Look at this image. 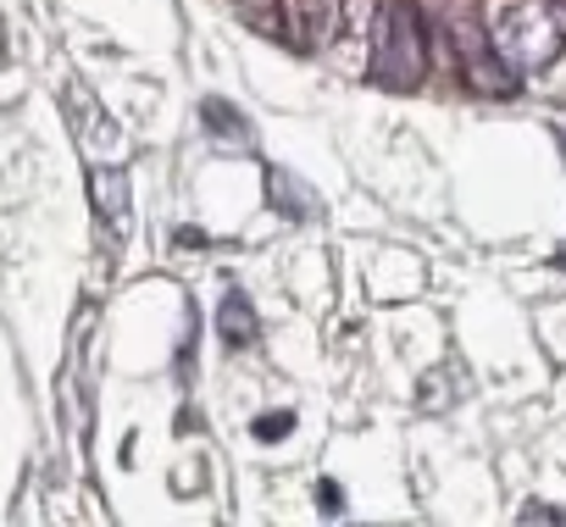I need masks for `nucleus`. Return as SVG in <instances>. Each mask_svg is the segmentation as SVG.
I'll return each mask as SVG.
<instances>
[{
	"instance_id": "obj_6",
	"label": "nucleus",
	"mask_w": 566,
	"mask_h": 527,
	"mask_svg": "<svg viewBox=\"0 0 566 527\" xmlns=\"http://www.w3.org/2000/svg\"><path fill=\"white\" fill-rule=\"evenodd\" d=\"M250 433H255L261 444H283V439L295 433V411H266V417L250 422Z\"/></svg>"
},
{
	"instance_id": "obj_8",
	"label": "nucleus",
	"mask_w": 566,
	"mask_h": 527,
	"mask_svg": "<svg viewBox=\"0 0 566 527\" xmlns=\"http://www.w3.org/2000/svg\"><path fill=\"white\" fill-rule=\"evenodd\" d=\"M522 521H566V510H555V505L533 499V505H522Z\"/></svg>"
},
{
	"instance_id": "obj_2",
	"label": "nucleus",
	"mask_w": 566,
	"mask_h": 527,
	"mask_svg": "<svg viewBox=\"0 0 566 527\" xmlns=\"http://www.w3.org/2000/svg\"><path fill=\"white\" fill-rule=\"evenodd\" d=\"M455 51H461V67H467V78H472V89H478V95L505 101V95H516V89H522L516 67H505V56L494 51V40H489L472 18H455Z\"/></svg>"
},
{
	"instance_id": "obj_3",
	"label": "nucleus",
	"mask_w": 566,
	"mask_h": 527,
	"mask_svg": "<svg viewBox=\"0 0 566 527\" xmlns=\"http://www.w3.org/2000/svg\"><path fill=\"white\" fill-rule=\"evenodd\" d=\"M255 334H261L255 306L244 301V289H228L222 306H217V339H222L228 350H244V345H255Z\"/></svg>"
},
{
	"instance_id": "obj_4",
	"label": "nucleus",
	"mask_w": 566,
	"mask_h": 527,
	"mask_svg": "<svg viewBox=\"0 0 566 527\" xmlns=\"http://www.w3.org/2000/svg\"><path fill=\"white\" fill-rule=\"evenodd\" d=\"M200 123H206V134H217V139H228V145H239V150L255 139L250 117H244L233 101H222V95H206V101H200Z\"/></svg>"
},
{
	"instance_id": "obj_10",
	"label": "nucleus",
	"mask_w": 566,
	"mask_h": 527,
	"mask_svg": "<svg viewBox=\"0 0 566 527\" xmlns=\"http://www.w3.org/2000/svg\"><path fill=\"white\" fill-rule=\"evenodd\" d=\"M178 244H184V250H200L206 233H200V228H178Z\"/></svg>"
},
{
	"instance_id": "obj_7",
	"label": "nucleus",
	"mask_w": 566,
	"mask_h": 527,
	"mask_svg": "<svg viewBox=\"0 0 566 527\" xmlns=\"http://www.w3.org/2000/svg\"><path fill=\"white\" fill-rule=\"evenodd\" d=\"M95 189H101V211L123 222V189H128V178L123 172H95Z\"/></svg>"
},
{
	"instance_id": "obj_5",
	"label": "nucleus",
	"mask_w": 566,
	"mask_h": 527,
	"mask_svg": "<svg viewBox=\"0 0 566 527\" xmlns=\"http://www.w3.org/2000/svg\"><path fill=\"white\" fill-rule=\"evenodd\" d=\"M266 189H272V205L283 211V217H295V222H306V217H317V200H312V189L290 172V167H266Z\"/></svg>"
},
{
	"instance_id": "obj_9",
	"label": "nucleus",
	"mask_w": 566,
	"mask_h": 527,
	"mask_svg": "<svg viewBox=\"0 0 566 527\" xmlns=\"http://www.w3.org/2000/svg\"><path fill=\"white\" fill-rule=\"evenodd\" d=\"M317 499H323V516H339V488L334 483H317Z\"/></svg>"
},
{
	"instance_id": "obj_1",
	"label": "nucleus",
	"mask_w": 566,
	"mask_h": 527,
	"mask_svg": "<svg viewBox=\"0 0 566 527\" xmlns=\"http://www.w3.org/2000/svg\"><path fill=\"white\" fill-rule=\"evenodd\" d=\"M373 73L384 89H417L422 73H428V29H422V12L411 0H389L384 18H378V45H373Z\"/></svg>"
}]
</instances>
